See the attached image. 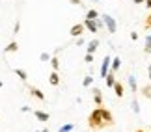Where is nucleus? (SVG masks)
Masks as SVG:
<instances>
[{
	"label": "nucleus",
	"instance_id": "40",
	"mask_svg": "<svg viewBox=\"0 0 151 132\" xmlns=\"http://www.w3.org/2000/svg\"><path fill=\"white\" fill-rule=\"evenodd\" d=\"M91 2H97V0H91Z\"/></svg>",
	"mask_w": 151,
	"mask_h": 132
},
{
	"label": "nucleus",
	"instance_id": "10",
	"mask_svg": "<svg viewBox=\"0 0 151 132\" xmlns=\"http://www.w3.org/2000/svg\"><path fill=\"white\" fill-rule=\"evenodd\" d=\"M127 82H129V88H131V91H132V95H136V93H138V82H136V76H134V74H129V76H127Z\"/></svg>",
	"mask_w": 151,
	"mask_h": 132
},
{
	"label": "nucleus",
	"instance_id": "15",
	"mask_svg": "<svg viewBox=\"0 0 151 132\" xmlns=\"http://www.w3.org/2000/svg\"><path fill=\"white\" fill-rule=\"evenodd\" d=\"M49 84L50 86H60V74H58V71H52L49 74Z\"/></svg>",
	"mask_w": 151,
	"mask_h": 132
},
{
	"label": "nucleus",
	"instance_id": "12",
	"mask_svg": "<svg viewBox=\"0 0 151 132\" xmlns=\"http://www.w3.org/2000/svg\"><path fill=\"white\" fill-rule=\"evenodd\" d=\"M104 84H106V88H114V84H116V73L114 71H108V74L104 76Z\"/></svg>",
	"mask_w": 151,
	"mask_h": 132
},
{
	"label": "nucleus",
	"instance_id": "35",
	"mask_svg": "<svg viewBox=\"0 0 151 132\" xmlns=\"http://www.w3.org/2000/svg\"><path fill=\"white\" fill-rule=\"evenodd\" d=\"M144 4H146V8H147V9H151V0H146Z\"/></svg>",
	"mask_w": 151,
	"mask_h": 132
},
{
	"label": "nucleus",
	"instance_id": "20",
	"mask_svg": "<svg viewBox=\"0 0 151 132\" xmlns=\"http://www.w3.org/2000/svg\"><path fill=\"white\" fill-rule=\"evenodd\" d=\"M86 19H91V21H95V19H99V11H97L95 8H91L86 11Z\"/></svg>",
	"mask_w": 151,
	"mask_h": 132
},
{
	"label": "nucleus",
	"instance_id": "31",
	"mask_svg": "<svg viewBox=\"0 0 151 132\" xmlns=\"http://www.w3.org/2000/svg\"><path fill=\"white\" fill-rule=\"evenodd\" d=\"M131 39L132 41H138V32H131Z\"/></svg>",
	"mask_w": 151,
	"mask_h": 132
},
{
	"label": "nucleus",
	"instance_id": "30",
	"mask_svg": "<svg viewBox=\"0 0 151 132\" xmlns=\"http://www.w3.org/2000/svg\"><path fill=\"white\" fill-rule=\"evenodd\" d=\"M69 4H73V6H82V0H69Z\"/></svg>",
	"mask_w": 151,
	"mask_h": 132
},
{
	"label": "nucleus",
	"instance_id": "32",
	"mask_svg": "<svg viewBox=\"0 0 151 132\" xmlns=\"http://www.w3.org/2000/svg\"><path fill=\"white\" fill-rule=\"evenodd\" d=\"M21 112L26 113V112H34V110H30V106H21Z\"/></svg>",
	"mask_w": 151,
	"mask_h": 132
},
{
	"label": "nucleus",
	"instance_id": "28",
	"mask_svg": "<svg viewBox=\"0 0 151 132\" xmlns=\"http://www.w3.org/2000/svg\"><path fill=\"white\" fill-rule=\"evenodd\" d=\"M95 24H97V28H99V30H101V28H104V22H103L101 17H99V19H95Z\"/></svg>",
	"mask_w": 151,
	"mask_h": 132
},
{
	"label": "nucleus",
	"instance_id": "3",
	"mask_svg": "<svg viewBox=\"0 0 151 132\" xmlns=\"http://www.w3.org/2000/svg\"><path fill=\"white\" fill-rule=\"evenodd\" d=\"M26 88H28V91H30V95L34 97V99H37V101H41V102H45V99H47V97H45V93L39 88H34V86H28L26 84Z\"/></svg>",
	"mask_w": 151,
	"mask_h": 132
},
{
	"label": "nucleus",
	"instance_id": "23",
	"mask_svg": "<svg viewBox=\"0 0 151 132\" xmlns=\"http://www.w3.org/2000/svg\"><path fill=\"white\" fill-rule=\"evenodd\" d=\"M75 128V125L73 123H65V125H62L60 128H58V132H71Z\"/></svg>",
	"mask_w": 151,
	"mask_h": 132
},
{
	"label": "nucleus",
	"instance_id": "34",
	"mask_svg": "<svg viewBox=\"0 0 151 132\" xmlns=\"http://www.w3.org/2000/svg\"><path fill=\"white\" fill-rule=\"evenodd\" d=\"M147 78H149V82H151V65H147Z\"/></svg>",
	"mask_w": 151,
	"mask_h": 132
},
{
	"label": "nucleus",
	"instance_id": "2",
	"mask_svg": "<svg viewBox=\"0 0 151 132\" xmlns=\"http://www.w3.org/2000/svg\"><path fill=\"white\" fill-rule=\"evenodd\" d=\"M101 19H103V22H104V28L108 30V34H116V30H118V22H116V19L112 15H101Z\"/></svg>",
	"mask_w": 151,
	"mask_h": 132
},
{
	"label": "nucleus",
	"instance_id": "38",
	"mask_svg": "<svg viewBox=\"0 0 151 132\" xmlns=\"http://www.w3.org/2000/svg\"><path fill=\"white\" fill-rule=\"evenodd\" d=\"M134 132H146V130H142V128H136V130H134Z\"/></svg>",
	"mask_w": 151,
	"mask_h": 132
},
{
	"label": "nucleus",
	"instance_id": "18",
	"mask_svg": "<svg viewBox=\"0 0 151 132\" xmlns=\"http://www.w3.org/2000/svg\"><path fill=\"white\" fill-rule=\"evenodd\" d=\"M131 110L132 113H140V102H138V97H132V101H131Z\"/></svg>",
	"mask_w": 151,
	"mask_h": 132
},
{
	"label": "nucleus",
	"instance_id": "25",
	"mask_svg": "<svg viewBox=\"0 0 151 132\" xmlns=\"http://www.w3.org/2000/svg\"><path fill=\"white\" fill-rule=\"evenodd\" d=\"M39 60H41V61H50V54L49 52H41V54H39Z\"/></svg>",
	"mask_w": 151,
	"mask_h": 132
},
{
	"label": "nucleus",
	"instance_id": "8",
	"mask_svg": "<svg viewBox=\"0 0 151 132\" xmlns=\"http://www.w3.org/2000/svg\"><path fill=\"white\" fill-rule=\"evenodd\" d=\"M34 116H36V119L39 123H47L50 119V113L49 112H43V110H34Z\"/></svg>",
	"mask_w": 151,
	"mask_h": 132
},
{
	"label": "nucleus",
	"instance_id": "4",
	"mask_svg": "<svg viewBox=\"0 0 151 132\" xmlns=\"http://www.w3.org/2000/svg\"><path fill=\"white\" fill-rule=\"evenodd\" d=\"M110 64H112V58H110V56H104V58H103V64H101V71H99L101 78H104V76L108 74V71H110Z\"/></svg>",
	"mask_w": 151,
	"mask_h": 132
},
{
	"label": "nucleus",
	"instance_id": "9",
	"mask_svg": "<svg viewBox=\"0 0 151 132\" xmlns=\"http://www.w3.org/2000/svg\"><path fill=\"white\" fill-rule=\"evenodd\" d=\"M91 95H93L95 106H103V91L99 88H93V89H91Z\"/></svg>",
	"mask_w": 151,
	"mask_h": 132
},
{
	"label": "nucleus",
	"instance_id": "41",
	"mask_svg": "<svg viewBox=\"0 0 151 132\" xmlns=\"http://www.w3.org/2000/svg\"><path fill=\"white\" fill-rule=\"evenodd\" d=\"M80 132H86V130H80Z\"/></svg>",
	"mask_w": 151,
	"mask_h": 132
},
{
	"label": "nucleus",
	"instance_id": "39",
	"mask_svg": "<svg viewBox=\"0 0 151 132\" xmlns=\"http://www.w3.org/2000/svg\"><path fill=\"white\" fill-rule=\"evenodd\" d=\"M2 86H4V82H2V80H0V89H2Z\"/></svg>",
	"mask_w": 151,
	"mask_h": 132
},
{
	"label": "nucleus",
	"instance_id": "7",
	"mask_svg": "<svg viewBox=\"0 0 151 132\" xmlns=\"http://www.w3.org/2000/svg\"><path fill=\"white\" fill-rule=\"evenodd\" d=\"M101 113H103V119L106 121V125H108V127H112V125H114V116H112V112H110L108 108H103V106H101Z\"/></svg>",
	"mask_w": 151,
	"mask_h": 132
},
{
	"label": "nucleus",
	"instance_id": "19",
	"mask_svg": "<svg viewBox=\"0 0 151 132\" xmlns=\"http://www.w3.org/2000/svg\"><path fill=\"white\" fill-rule=\"evenodd\" d=\"M49 64H50V69H52V71H58V69H60V60H58L56 54L50 56V61H49Z\"/></svg>",
	"mask_w": 151,
	"mask_h": 132
},
{
	"label": "nucleus",
	"instance_id": "27",
	"mask_svg": "<svg viewBox=\"0 0 151 132\" xmlns=\"http://www.w3.org/2000/svg\"><path fill=\"white\" fill-rule=\"evenodd\" d=\"M84 43H86V41H84V37H82V36H80V37H77V41H75V45H77V47H82Z\"/></svg>",
	"mask_w": 151,
	"mask_h": 132
},
{
	"label": "nucleus",
	"instance_id": "26",
	"mask_svg": "<svg viewBox=\"0 0 151 132\" xmlns=\"http://www.w3.org/2000/svg\"><path fill=\"white\" fill-rule=\"evenodd\" d=\"M144 28H146V30H149V28H151V13H149V17L146 19V22H144Z\"/></svg>",
	"mask_w": 151,
	"mask_h": 132
},
{
	"label": "nucleus",
	"instance_id": "29",
	"mask_svg": "<svg viewBox=\"0 0 151 132\" xmlns=\"http://www.w3.org/2000/svg\"><path fill=\"white\" fill-rule=\"evenodd\" d=\"M84 61H86V64H91V61H93V54H86L84 56Z\"/></svg>",
	"mask_w": 151,
	"mask_h": 132
},
{
	"label": "nucleus",
	"instance_id": "11",
	"mask_svg": "<svg viewBox=\"0 0 151 132\" xmlns=\"http://www.w3.org/2000/svg\"><path fill=\"white\" fill-rule=\"evenodd\" d=\"M84 28H86L88 32H91V34H97V32H99V28H97L95 21H91V19H84Z\"/></svg>",
	"mask_w": 151,
	"mask_h": 132
},
{
	"label": "nucleus",
	"instance_id": "42",
	"mask_svg": "<svg viewBox=\"0 0 151 132\" xmlns=\"http://www.w3.org/2000/svg\"><path fill=\"white\" fill-rule=\"evenodd\" d=\"M149 132H151V127H149Z\"/></svg>",
	"mask_w": 151,
	"mask_h": 132
},
{
	"label": "nucleus",
	"instance_id": "24",
	"mask_svg": "<svg viewBox=\"0 0 151 132\" xmlns=\"http://www.w3.org/2000/svg\"><path fill=\"white\" fill-rule=\"evenodd\" d=\"M91 84H93V76H91V74H86L84 80H82V86H84V88H90Z\"/></svg>",
	"mask_w": 151,
	"mask_h": 132
},
{
	"label": "nucleus",
	"instance_id": "33",
	"mask_svg": "<svg viewBox=\"0 0 151 132\" xmlns=\"http://www.w3.org/2000/svg\"><path fill=\"white\" fill-rule=\"evenodd\" d=\"M19 28H21V22H15V26H13V34L19 32Z\"/></svg>",
	"mask_w": 151,
	"mask_h": 132
},
{
	"label": "nucleus",
	"instance_id": "5",
	"mask_svg": "<svg viewBox=\"0 0 151 132\" xmlns=\"http://www.w3.org/2000/svg\"><path fill=\"white\" fill-rule=\"evenodd\" d=\"M84 22H77V24L71 26V30H69V34H71V37H80L84 34Z\"/></svg>",
	"mask_w": 151,
	"mask_h": 132
},
{
	"label": "nucleus",
	"instance_id": "16",
	"mask_svg": "<svg viewBox=\"0 0 151 132\" xmlns=\"http://www.w3.org/2000/svg\"><path fill=\"white\" fill-rule=\"evenodd\" d=\"M17 50H19V43H17V41H11L9 45H6V47H4V52H6V54L17 52Z\"/></svg>",
	"mask_w": 151,
	"mask_h": 132
},
{
	"label": "nucleus",
	"instance_id": "17",
	"mask_svg": "<svg viewBox=\"0 0 151 132\" xmlns=\"http://www.w3.org/2000/svg\"><path fill=\"white\" fill-rule=\"evenodd\" d=\"M13 73H15L17 76H19V78L22 80V82H24V84L28 82V73L24 71V69H19V67H15V69H13Z\"/></svg>",
	"mask_w": 151,
	"mask_h": 132
},
{
	"label": "nucleus",
	"instance_id": "13",
	"mask_svg": "<svg viewBox=\"0 0 151 132\" xmlns=\"http://www.w3.org/2000/svg\"><path fill=\"white\" fill-rule=\"evenodd\" d=\"M114 93H116V97H118V99H121V97H123V93H125V88H123V84L121 82H118V80H116V84H114Z\"/></svg>",
	"mask_w": 151,
	"mask_h": 132
},
{
	"label": "nucleus",
	"instance_id": "1",
	"mask_svg": "<svg viewBox=\"0 0 151 132\" xmlns=\"http://www.w3.org/2000/svg\"><path fill=\"white\" fill-rule=\"evenodd\" d=\"M88 125H90V128H91V130H103V128H106V127H108L106 121L103 119L101 106H95V110L88 116Z\"/></svg>",
	"mask_w": 151,
	"mask_h": 132
},
{
	"label": "nucleus",
	"instance_id": "36",
	"mask_svg": "<svg viewBox=\"0 0 151 132\" xmlns=\"http://www.w3.org/2000/svg\"><path fill=\"white\" fill-rule=\"evenodd\" d=\"M132 2H134L136 6H140V4H144V2H146V0H132Z\"/></svg>",
	"mask_w": 151,
	"mask_h": 132
},
{
	"label": "nucleus",
	"instance_id": "37",
	"mask_svg": "<svg viewBox=\"0 0 151 132\" xmlns=\"http://www.w3.org/2000/svg\"><path fill=\"white\" fill-rule=\"evenodd\" d=\"M36 132H50L49 128H41V130H36Z\"/></svg>",
	"mask_w": 151,
	"mask_h": 132
},
{
	"label": "nucleus",
	"instance_id": "21",
	"mask_svg": "<svg viewBox=\"0 0 151 132\" xmlns=\"http://www.w3.org/2000/svg\"><path fill=\"white\" fill-rule=\"evenodd\" d=\"M140 93L146 97V99H151V82H149V84H146L144 88H140Z\"/></svg>",
	"mask_w": 151,
	"mask_h": 132
},
{
	"label": "nucleus",
	"instance_id": "22",
	"mask_svg": "<svg viewBox=\"0 0 151 132\" xmlns=\"http://www.w3.org/2000/svg\"><path fill=\"white\" fill-rule=\"evenodd\" d=\"M144 52L151 56V36H146V43H144Z\"/></svg>",
	"mask_w": 151,
	"mask_h": 132
},
{
	"label": "nucleus",
	"instance_id": "14",
	"mask_svg": "<svg viewBox=\"0 0 151 132\" xmlns=\"http://www.w3.org/2000/svg\"><path fill=\"white\" fill-rule=\"evenodd\" d=\"M119 67H121V58H119V56H114V58H112V64H110V71L118 73Z\"/></svg>",
	"mask_w": 151,
	"mask_h": 132
},
{
	"label": "nucleus",
	"instance_id": "6",
	"mask_svg": "<svg viewBox=\"0 0 151 132\" xmlns=\"http://www.w3.org/2000/svg\"><path fill=\"white\" fill-rule=\"evenodd\" d=\"M99 45H101V41H99L97 37H93L88 45H86V54H95L97 49H99Z\"/></svg>",
	"mask_w": 151,
	"mask_h": 132
}]
</instances>
